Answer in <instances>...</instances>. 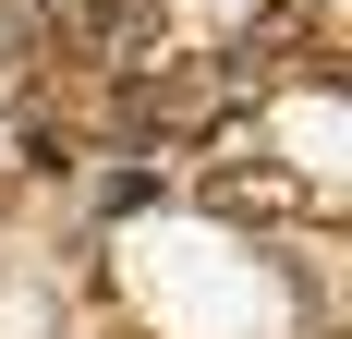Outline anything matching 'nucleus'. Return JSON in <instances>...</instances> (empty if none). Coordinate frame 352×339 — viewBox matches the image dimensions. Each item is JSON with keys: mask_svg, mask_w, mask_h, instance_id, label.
<instances>
[{"mask_svg": "<svg viewBox=\"0 0 352 339\" xmlns=\"http://www.w3.org/2000/svg\"><path fill=\"white\" fill-rule=\"evenodd\" d=\"M195 206H207V218H243V231H280V218H304V170L231 158V170H207V182H195Z\"/></svg>", "mask_w": 352, "mask_h": 339, "instance_id": "f257e3e1", "label": "nucleus"}, {"mask_svg": "<svg viewBox=\"0 0 352 339\" xmlns=\"http://www.w3.org/2000/svg\"><path fill=\"white\" fill-rule=\"evenodd\" d=\"M328 49H340V25H328V0H267V12H255V36H243V61H316V73H340L328 61Z\"/></svg>", "mask_w": 352, "mask_h": 339, "instance_id": "f03ea898", "label": "nucleus"}, {"mask_svg": "<svg viewBox=\"0 0 352 339\" xmlns=\"http://www.w3.org/2000/svg\"><path fill=\"white\" fill-rule=\"evenodd\" d=\"M25 61H36V25L12 12V25H0V73H25Z\"/></svg>", "mask_w": 352, "mask_h": 339, "instance_id": "7ed1b4c3", "label": "nucleus"}]
</instances>
